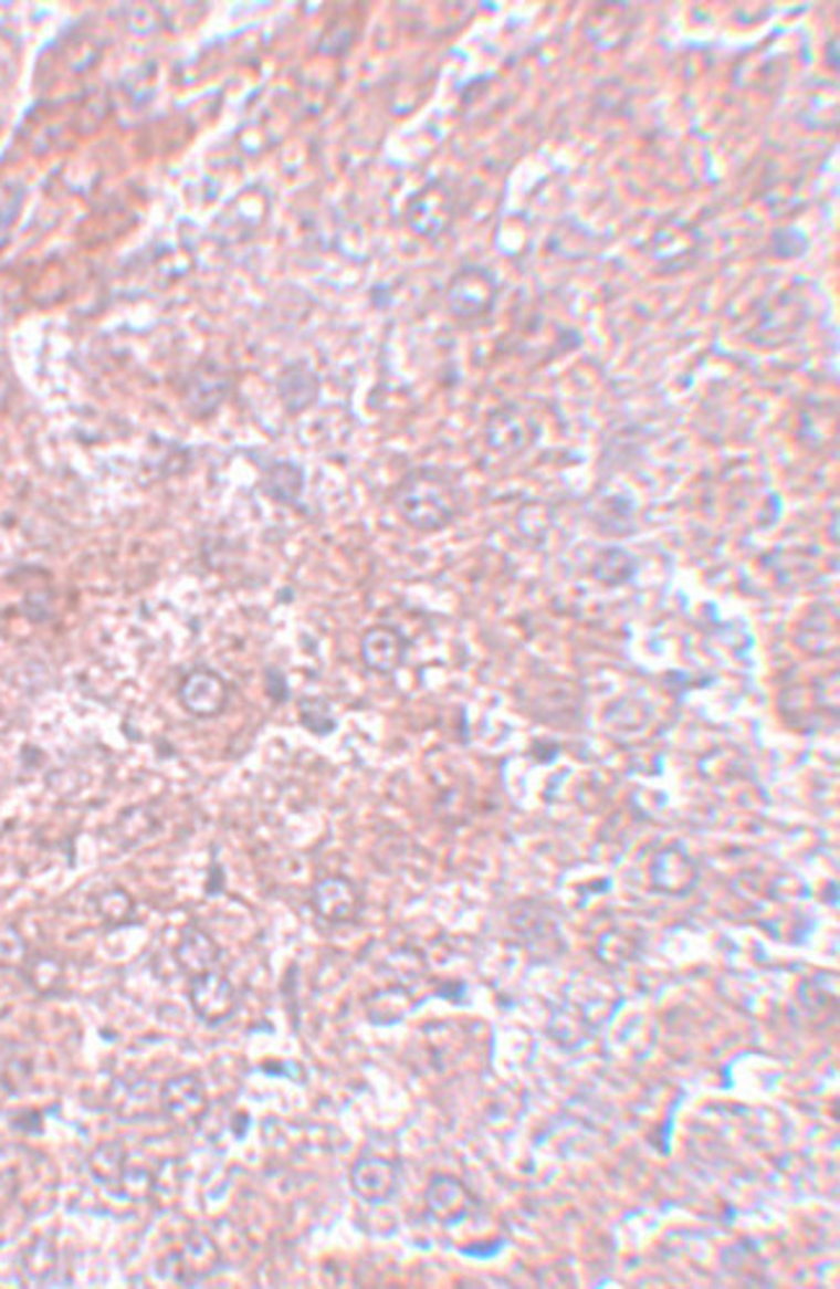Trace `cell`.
Segmentation results:
<instances>
[{
	"instance_id": "5bb4252c",
	"label": "cell",
	"mask_w": 840,
	"mask_h": 1289,
	"mask_svg": "<svg viewBox=\"0 0 840 1289\" xmlns=\"http://www.w3.org/2000/svg\"><path fill=\"white\" fill-rule=\"evenodd\" d=\"M218 956H220L218 943L202 931H187L185 939H181L177 946V962L181 970L192 974V977L202 972H210L212 966H216Z\"/></svg>"
},
{
	"instance_id": "30bf717a",
	"label": "cell",
	"mask_w": 840,
	"mask_h": 1289,
	"mask_svg": "<svg viewBox=\"0 0 840 1289\" xmlns=\"http://www.w3.org/2000/svg\"><path fill=\"white\" fill-rule=\"evenodd\" d=\"M407 636L393 626H372L360 639L363 664L376 674H393L407 659Z\"/></svg>"
},
{
	"instance_id": "7402d4cb",
	"label": "cell",
	"mask_w": 840,
	"mask_h": 1289,
	"mask_svg": "<svg viewBox=\"0 0 840 1289\" xmlns=\"http://www.w3.org/2000/svg\"><path fill=\"white\" fill-rule=\"evenodd\" d=\"M102 910L104 918H109L112 923H125L129 912H133V900L122 889H112V892L102 897Z\"/></svg>"
},
{
	"instance_id": "52a82bcc",
	"label": "cell",
	"mask_w": 840,
	"mask_h": 1289,
	"mask_svg": "<svg viewBox=\"0 0 840 1289\" xmlns=\"http://www.w3.org/2000/svg\"><path fill=\"white\" fill-rule=\"evenodd\" d=\"M189 1003L204 1024H223L239 1008V993H235L231 979L210 970L192 977Z\"/></svg>"
},
{
	"instance_id": "603a6c76",
	"label": "cell",
	"mask_w": 840,
	"mask_h": 1289,
	"mask_svg": "<svg viewBox=\"0 0 840 1289\" xmlns=\"http://www.w3.org/2000/svg\"><path fill=\"white\" fill-rule=\"evenodd\" d=\"M266 693L274 703H285L287 701V680L285 674L280 670H270L266 672Z\"/></svg>"
},
{
	"instance_id": "9a60e30c",
	"label": "cell",
	"mask_w": 840,
	"mask_h": 1289,
	"mask_svg": "<svg viewBox=\"0 0 840 1289\" xmlns=\"http://www.w3.org/2000/svg\"><path fill=\"white\" fill-rule=\"evenodd\" d=\"M318 380L305 365L287 367L280 380V396L290 411H303L316 401Z\"/></svg>"
},
{
	"instance_id": "e0dca14e",
	"label": "cell",
	"mask_w": 840,
	"mask_h": 1289,
	"mask_svg": "<svg viewBox=\"0 0 840 1289\" xmlns=\"http://www.w3.org/2000/svg\"><path fill=\"white\" fill-rule=\"evenodd\" d=\"M430 210L424 214H430V220H427V226L422 233L424 235H434L440 233L442 228L448 226L450 218H453V205H450V195L445 189H440V184H432V187H427L422 195H419L414 202H411V210ZM422 218V214H419ZM419 218H414L411 222H417Z\"/></svg>"
},
{
	"instance_id": "8992f818",
	"label": "cell",
	"mask_w": 840,
	"mask_h": 1289,
	"mask_svg": "<svg viewBox=\"0 0 840 1289\" xmlns=\"http://www.w3.org/2000/svg\"><path fill=\"white\" fill-rule=\"evenodd\" d=\"M424 1207L434 1223L453 1227L469 1219L476 1209V1196L471 1188L463 1184L461 1178L450 1176V1173H438L430 1178L424 1192Z\"/></svg>"
},
{
	"instance_id": "d4e9b609",
	"label": "cell",
	"mask_w": 840,
	"mask_h": 1289,
	"mask_svg": "<svg viewBox=\"0 0 840 1289\" xmlns=\"http://www.w3.org/2000/svg\"><path fill=\"white\" fill-rule=\"evenodd\" d=\"M836 892H838V881H830V904H832V908H838Z\"/></svg>"
},
{
	"instance_id": "2e32d148",
	"label": "cell",
	"mask_w": 840,
	"mask_h": 1289,
	"mask_svg": "<svg viewBox=\"0 0 840 1289\" xmlns=\"http://www.w3.org/2000/svg\"><path fill=\"white\" fill-rule=\"evenodd\" d=\"M492 427L494 432H489V437H492L489 442H492L494 448L507 450L510 444V452H517L531 442V419H523L517 406H510V417H504L502 411L496 413L492 419Z\"/></svg>"
},
{
	"instance_id": "ac0fdd59",
	"label": "cell",
	"mask_w": 840,
	"mask_h": 1289,
	"mask_svg": "<svg viewBox=\"0 0 840 1289\" xmlns=\"http://www.w3.org/2000/svg\"><path fill=\"white\" fill-rule=\"evenodd\" d=\"M266 494H272L277 502L293 504L303 489V471L293 463H274L266 473L264 483Z\"/></svg>"
},
{
	"instance_id": "ffe728a7",
	"label": "cell",
	"mask_w": 840,
	"mask_h": 1289,
	"mask_svg": "<svg viewBox=\"0 0 840 1289\" xmlns=\"http://www.w3.org/2000/svg\"><path fill=\"white\" fill-rule=\"evenodd\" d=\"M639 954V943L631 939L629 933H621V931H613V933H606L602 935V941L598 943V958L602 964L613 966H626L631 964L633 958Z\"/></svg>"
},
{
	"instance_id": "cb8c5ba5",
	"label": "cell",
	"mask_w": 840,
	"mask_h": 1289,
	"mask_svg": "<svg viewBox=\"0 0 840 1289\" xmlns=\"http://www.w3.org/2000/svg\"><path fill=\"white\" fill-rule=\"evenodd\" d=\"M828 57H830V67H832V71H838V44L836 42H830Z\"/></svg>"
},
{
	"instance_id": "d6986e66",
	"label": "cell",
	"mask_w": 840,
	"mask_h": 1289,
	"mask_svg": "<svg viewBox=\"0 0 840 1289\" xmlns=\"http://www.w3.org/2000/svg\"><path fill=\"white\" fill-rule=\"evenodd\" d=\"M297 716H301V724L316 736H326L336 729V716L332 711V703H328L326 698H318V695L303 698L301 709H297Z\"/></svg>"
},
{
	"instance_id": "7a4b0ae2",
	"label": "cell",
	"mask_w": 840,
	"mask_h": 1289,
	"mask_svg": "<svg viewBox=\"0 0 840 1289\" xmlns=\"http://www.w3.org/2000/svg\"><path fill=\"white\" fill-rule=\"evenodd\" d=\"M510 928L517 933V939L531 951L533 958L554 962L567 951L559 912L544 900L515 902L510 910Z\"/></svg>"
},
{
	"instance_id": "6da1fadb",
	"label": "cell",
	"mask_w": 840,
	"mask_h": 1289,
	"mask_svg": "<svg viewBox=\"0 0 840 1289\" xmlns=\"http://www.w3.org/2000/svg\"><path fill=\"white\" fill-rule=\"evenodd\" d=\"M463 504L461 483L445 468L422 465L409 471L393 491V506L411 527L434 533L458 517Z\"/></svg>"
},
{
	"instance_id": "7c38bea8",
	"label": "cell",
	"mask_w": 840,
	"mask_h": 1289,
	"mask_svg": "<svg viewBox=\"0 0 840 1289\" xmlns=\"http://www.w3.org/2000/svg\"><path fill=\"white\" fill-rule=\"evenodd\" d=\"M799 1005L805 1016L817 1026L836 1024L838 1016V979L836 974H817L799 987Z\"/></svg>"
},
{
	"instance_id": "9c48e42d",
	"label": "cell",
	"mask_w": 840,
	"mask_h": 1289,
	"mask_svg": "<svg viewBox=\"0 0 840 1289\" xmlns=\"http://www.w3.org/2000/svg\"><path fill=\"white\" fill-rule=\"evenodd\" d=\"M231 698V688L228 682L212 670H195L189 672L185 682L179 685V701L185 705L187 713L197 719H212L228 705Z\"/></svg>"
},
{
	"instance_id": "3957f363",
	"label": "cell",
	"mask_w": 840,
	"mask_h": 1289,
	"mask_svg": "<svg viewBox=\"0 0 840 1289\" xmlns=\"http://www.w3.org/2000/svg\"><path fill=\"white\" fill-rule=\"evenodd\" d=\"M701 863L683 846L662 848L649 863V884L668 897H689L701 884Z\"/></svg>"
},
{
	"instance_id": "277c9868",
	"label": "cell",
	"mask_w": 840,
	"mask_h": 1289,
	"mask_svg": "<svg viewBox=\"0 0 840 1289\" xmlns=\"http://www.w3.org/2000/svg\"><path fill=\"white\" fill-rule=\"evenodd\" d=\"M496 293H500V282L486 266L481 264H465L461 272L450 280L448 301L461 318H476L486 316L494 308Z\"/></svg>"
},
{
	"instance_id": "ba28073f",
	"label": "cell",
	"mask_w": 840,
	"mask_h": 1289,
	"mask_svg": "<svg viewBox=\"0 0 840 1289\" xmlns=\"http://www.w3.org/2000/svg\"><path fill=\"white\" fill-rule=\"evenodd\" d=\"M349 1184L353 1192L368 1204H386L399 1194L401 1186V1171L393 1161L386 1157L368 1155L360 1157L349 1171Z\"/></svg>"
},
{
	"instance_id": "4fadbf2b",
	"label": "cell",
	"mask_w": 840,
	"mask_h": 1289,
	"mask_svg": "<svg viewBox=\"0 0 840 1289\" xmlns=\"http://www.w3.org/2000/svg\"><path fill=\"white\" fill-rule=\"evenodd\" d=\"M639 558L621 546H608L600 551L598 562L592 566V577L606 587L631 585L639 577Z\"/></svg>"
},
{
	"instance_id": "44dd1931",
	"label": "cell",
	"mask_w": 840,
	"mask_h": 1289,
	"mask_svg": "<svg viewBox=\"0 0 840 1289\" xmlns=\"http://www.w3.org/2000/svg\"><path fill=\"white\" fill-rule=\"evenodd\" d=\"M770 249H774L776 256H781V259L799 256V253L807 249V238L794 228L776 230L774 238H770Z\"/></svg>"
},
{
	"instance_id": "5b68a950",
	"label": "cell",
	"mask_w": 840,
	"mask_h": 1289,
	"mask_svg": "<svg viewBox=\"0 0 840 1289\" xmlns=\"http://www.w3.org/2000/svg\"><path fill=\"white\" fill-rule=\"evenodd\" d=\"M311 904L316 915L326 920V923L347 925L360 915L363 892L353 879L334 873V877H324L313 884Z\"/></svg>"
},
{
	"instance_id": "8fae6325",
	"label": "cell",
	"mask_w": 840,
	"mask_h": 1289,
	"mask_svg": "<svg viewBox=\"0 0 840 1289\" xmlns=\"http://www.w3.org/2000/svg\"><path fill=\"white\" fill-rule=\"evenodd\" d=\"M160 1103H164L166 1114L181 1126H192L200 1122L208 1111V1093H204L202 1083L192 1076L171 1078L160 1091Z\"/></svg>"
}]
</instances>
